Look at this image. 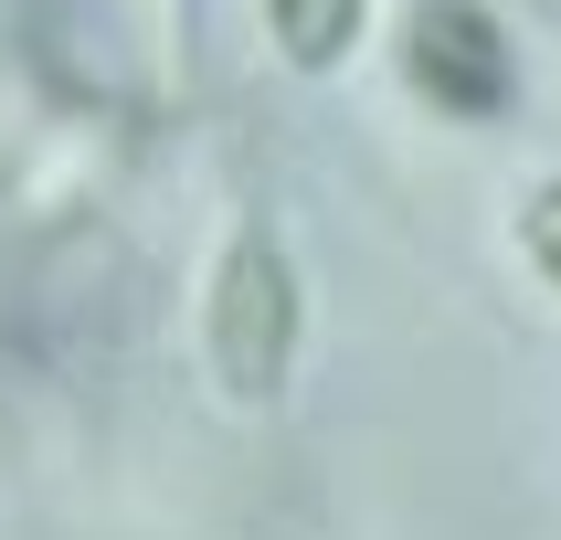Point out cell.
Masks as SVG:
<instances>
[{
    "instance_id": "6da1fadb",
    "label": "cell",
    "mask_w": 561,
    "mask_h": 540,
    "mask_svg": "<svg viewBox=\"0 0 561 540\" xmlns=\"http://www.w3.org/2000/svg\"><path fill=\"white\" fill-rule=\"evenodd\" d=\"M297 340H308V286H297V254L265 212H244L213 254V286H202V349H213V381L233 403H276L286 371H297Z\"/></svg>"
},
{
    "instance_id": "7a4b0ae2",
    "label": "cell",
    "mask_w": 561,
    "mask_h": 540,
    "mask_svg": "<svg viewBox=\"0 0 561 540\" xmlns=\"http://www.w3.org/2000/svg\"><path fill=\"white\" fill-rule=\"evenodd\" d=\"M392 64H403L413 106H435V117H456V127L519 117V43H508V22L488 0H403Z\"/></svg>"
},
{
    "instance_id": "3957f363",
    "label": "cell",
    "mask_w": 561,
    "mask_h": 540,
    "mask_svg": "<svg viewBox=\"0 0 561 540\" xmlns=\"http://www.w3.org/2000/svg\"><path fill=\"white\" fill-rule=\"evenodd\" d=\"M106 170H117V127L95 106H54L22 138V159H11V212L22 222H75L106 191Z\"/></svg>"
},
{
    "instance_id": "277c9868",
    "label": "cell",
    "mask_w": 561,
    "mask_h": 540,
    "mask_svg": "<svg viewBox=\"0 0 561 540\" xmlns=\"http://www.w3.org/2000/svg\"><path fill=\"white\" fill-rule=\"evenodd\" d=\"M117 22V74L149 106H181L191 95V0H106Z\"/></svg>"
},
{
    "instance_id": "5b68a950",
    "label": "cell",
    "mask_w": 561,
    "mask_h": 540,
    "mask_svg": "<svg viewBox=\"0 0 561 540\" xmlns=\"http://www.w3.org/2000/svg\"><path fill=\"white\" fill-rule=\"evenodd\" d=\"M360 22H371V0H265V43H276L297 74H329V64H350Z\"/></svg>"
},
{
    "instance_id": "8992f818",
    "label": "cell",
    "mask_w": 561,
    "mask_h": 540,
    "mask_svg": "<svg viewBox=\"0 0 561 540\" xmlns=\"http://www.w3.org/2000/svg\"><path fill=\"white\" fill-rule=\"evenodd\" d=\"M519 254H530V276L561 297V181H540L530 202H519Z\"/></svg>"
},
{
    "instance_id": "52a82bcc",
    "label": "cell",
    "mask_w": 561,
    "mask_h": 540,
    "mask_svg": "<svg viewBox=\"0 0 561 540\" xmlns=\"http://www.w3.org/2000/svg\"><path fill=\"white\" fill-rule=\"evenodd\" d=\"M540 11H561V0H540Z\"/></svg>"
}]
</instances>
